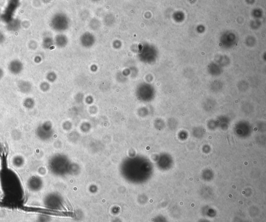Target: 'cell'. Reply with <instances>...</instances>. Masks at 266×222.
<instances>
[{"label": "cell", "instance_id": "6da1fadb", "mask_svg": "<svg viewBox=\"0 0 266 222\" xmlns=\"http://www.w3.org/2000/svg\"><path fill=\"white\" fill-rule=\"evenodd\" d=\"M19 3L17 1H11L5 9L3 14L2 15L1 19L4 22L8 24L13 19V15L19 6Z\"/></svg>", "mask_w": 266, "mask_h": 222}, {"label": "cell", "instance_id": "7a4b0ae2", "mask_svg": "<svg viewBox=\"0 0 266 222\" xmlns=\"http://www.w3.org/2000/svg\"><path fill=\"white\" fill-rule=\"evenodd\" d=\"M43 186V182L41 178L38 175H32L28 179L27 181V186L30 192L37 193L39 192Z\"/></svg>", "mask_w": 266, "mask_h": 222}, {"label": "cell", "instance_id": "3957f363", "mask_svg": "<svg viewBox=\"0 0 266 222\" xmlns=\"http://www.w3.org/2000/svg\"><path fill=\"white\" fill-rule=\"evenodd\" d=\"M8 68L11 73L13 74L17 75L21 72L24 68V65L20 61L15 59L10 62Z\"/></svg>", "mask_w": 266, "mask_h": 222}, {"label": "cell", "instance_id": "277c9868", "mask_svg": "<svg viewBox=\"0 0 266 222\" xmlns=\"http://www.w3.org/2000/svg\"><path fill=\"white\" fill-rule=\"evenodd\" d=\"M18 88L22 94H29L32 89V85L30 82L25 80L19 81L17 84Z\"/></svg>", "mask_w": 266, "mask_h": 222}, {"label": "cell", "instance_id": "5b68a950", "mask_svg": "<svg viewBox=\"0 0 266 222\" xmlns=\"http://www.w3.org/2000/svg\"><path fill=\"white\" fill-rule=\"evenodd\" d=\"M26 159L23 156L17 154L14 156L11 159V164L15 168H22L25 165Z\"/></svg>", "mask_w": 266, "mask_h": 222}, {"label": "cell", "instance_id": "8992f818", "mask_svg": "<svg viewBox=\"0 0 266 222\" xmlns=\"http://www.w3.org/2000/svg\"><path fill=\"white\" fill-rule=\"evenodd\" d=\"M21 26L20 21L17 19H13L7 24V29L10 31H16L20 28Z\"/></svg>", "mask_w": 266, "mask_h": 222}, {"label": "cell", "instance_id": "52a82bcc", "mask_svg": "<svg viewBox=\"0 0 266 222\" xmlns=\"http://www.w3.org/2000/svg\"><path fill=\"white\" fill-rule=\"evenodd\" d=\"M35 101L30 97L26 98L23 101V106L26 109H31L35 106Z\"/></svg>", "mask_w": 266, "mask_h": 222}, {"label": "cell", "instance_id": "ba28073f", "mask_svg": "<svg viewBox=\"0 0 266 222\" xmlns=\"http://www.w3.org/2000/svg\"><path fill=\"white\" fill-rule=\"evenodd\" d=\"M11 136H12V138H13V139L17 141V140L20 139L21 137V133L20 131H19V130H18L17 129H15L12 131Z\"/></svg>", "mask_w": 266, "mask_h": 222}, {"label": "cell", "instance_id": "9c48e42d", "mask_svg": "<svg viewBox=\"0 0 266 222\" xmlns=\"http://www.w3.org/2000/svg\"><path fill=\"white\" fill-rule=\"evenodd\" d=\"M38 46V43L34 40H31L28 43V47L31 50H35Z\"/></svg>", "mask_w": 266, "mask_h": 222}, {"label": "cell", "instance_id": "30bf717a", "mask_svg": "<svg viewBox=\"0 0 266 222\" xmlns=\"http://www.w3.org/2000/svg\"><path fill=\"white\" fill-rule=\"evenodd\" d=\"M48 85L46 83V82H42L41 83L40 85V88L41 90L42 91H47L48 89Z\"/></svg>", "mask_w": 266, "mask_h": 222}, {"label": "cell", "instance_id": "8fae6325", "mask_svg": "<svg viewBox=\"0 0 266 222\" xmlns=\"http://www.w3.org/2000/svg\"><path fill=\"white\" fill-rule=\"evenodd\" d=\"M5 41V36L3 32L0 31V45L4 43Z\"/></svg>", "mask_w": 266, "mask_h": 222}, {"label": "cell", "instance_id": "7c38bea8", "mask_svg": "<svg viewBox=\"0 0 266 222\" xmlns=\"http://www.w3.org/2000/svg\"><path fill=\"white\" fill-rule=\"evenodd\" d=\"M21 25H22L24 28H28L30 26V22L28 21H24L22 23H21Z\"/></svg>", "mask_w": 266, "mask_h": 222}, {"label": "cell", "instance_id": "4fadbf2b", "mask_svg": "<svg viewBox=\"0 0 266 222\" xmlns=\"http://www.w3.org/2000/svg\"><path fill=\"white\" fill-rule=\"evenodd\" d=\"M4 75V72L2 68H0V80L3 78Z\"/></svg>", "mask_w": 266, "mask_h": 222}, {"label": "cell", "instance_id": "5bb4252c", "mask_svg": "<svg viewBox=\"0 0 266 222\" xmlns=\"http://www.w3.org/2000/svg\"><path fill=\"white\" fill-rule=\"evenodd\" d=\"M34 62H36V63H38L41 61V58L39 56H36V57L34 58Z\"/></svg>", "mask_w": 266, "mask_h": 222}, {"label": "cell", "instance_id": "9a60e30c", "mask_svg": "<svg viewBox=\"0 0 266 222\" xmlns=\"http://www.w3.org/2000/svg\"></svg>", "mask_w": 266, "mask_h": 222}]
</instances>
